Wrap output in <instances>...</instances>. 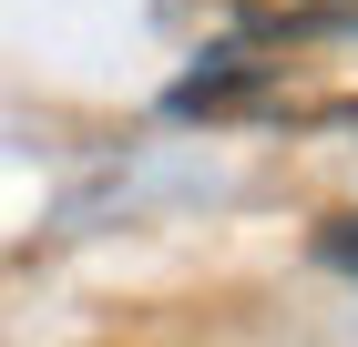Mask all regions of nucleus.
Segmentation results:
<instances>
[{
	"mask_svg": "<svg viewBox=\"0 0 358 347\" xmlns=\"http://www.w3.org/2000/svg\"><path fill=\"white\" fill-rule=\"evenodd\" d=\"M246 41H297V31H358V0H205Z\"/></svg>",
	"mask_w": 358,
	"mask_h": 347,
	"instance_id": "1",
	"label": "nucleus"
},
{
	"mask_svg": "<svg viewBox=\"0 0 358 347\" xmlns=\"http://www.w3.org/2000/svg\"><path fill=\"white\" fill-rule=\"evenodd\" d=\"M328 256H338V266H358V214H348V225H328Z\"/></svg>",
	"mask_w": 358,
	"mask_h": 347,
	"instance_id": "2",
	"label": "nucleus"
}]
</instances>
